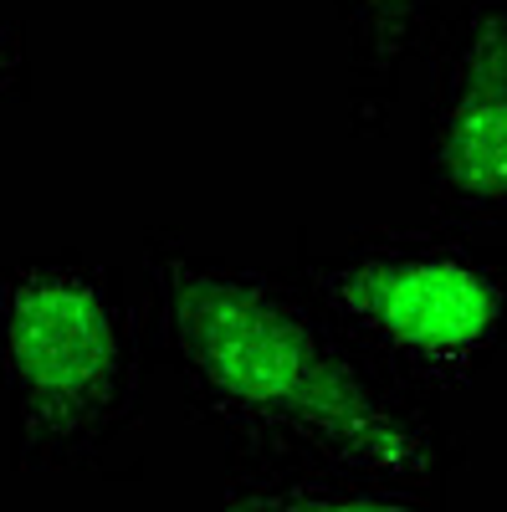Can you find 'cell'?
Instances as JSON below:
<instances>
[{
  "mask_svg": "<svg viewBox=\"0 0 507 512\" xmlns=\"http://www.w3.org/2000/svg\"><path fill=\"white\" fill-rule=\"evenodd\" d=\"M349 47V134L379 139L395 118L400 82L436 31V0H328Z\"/></svg>",
  "mask_w": 507,
  "mask_h": 512,
  "instance_id": "5b68a950",
  "label": "cell"
},
{
  "mask_svg": "<svg viewBox=\"0 0 507 512\" xmlns=\"http://www.w3.org/2000/svg\"><path fill=\"white\" fill-rule=\"evenodd\" d=\"M144 338L231 472H364L451 487L467 451L441 400L405 390L308 287L180 231H144Z\"/></svg>",
  "mask_w": 507,
  "mask_h": 512,
  "instance_id": "6da1fadb",
  "label": "cell"
},
{
  "mask_svg": "<svg viewBox=\"0 0 507 512\" xmlns=\"http://www.w3.org/2000/svg\"><path fill=\"white\" fill-rule=\"evenodd\" d=\"M144 303L77 246L0 267V405L26 477L108 472L144 420Z\"/></svg>",
  "mask_w": 507,
  "mask_h": 512,
  "instance_id": "7a4b0ae2",
  "label": "cell"
},
{
  "mask_svg": "<svg viewBox=\"0 0 507 512\" xmlns=\"http://www.w3.org/2000/svg\"><path fill=\"white\" fill-rule=\"evenodd\" d=\"M31 93V57L21 21L0 16V103H26Z\"/></svg>",
  "mask_w": 507,
  "mask_h": 512,
  "instance_id": "52a82bcc",
  "label": "cell"
},
{
  "mask_svg": "<svg viewBox=\"0 0 507 512\" xmlns=\"http://www.w3.org/2000/svg\"><path fill=\"white\" fill-rule=\"evenodd\" d=\"M420 190L441 221L507 231V0H461L436 41Z\"/></svg>",
  "mask_w": 507,
  "mask_h": 512,
  "instance_id": "277c9868",
  "label": "cell"
},
{
  "mask_svg": "<svg viewBox=\"0 0 507 512\" xmlns=\"http://www.w3.org/2000/svg\"><path fill=\"white\" fill-rule=\"evenodd\" d=\"M292 277L415 395H451L507 349V241L456 221L369 226L328 251L298 236Z\"/></svg>",
  "mask_w": 507,
  "mask_h": 512,
  "instance_id": "3957f363",
  "label": "cell"
},
{
  "mask_svg": "<svg viewBox=\"0 0 507 512\" xmlns=\"http://www.w3.org/2000/svg\"><path fill=\"white\" fill-rule=\"evenodd\" d=\"M180 512H461L446 487L364 472H231Z\"/></svg>",
  "mask_w": 507,
  "mask_h": 512,
  "instance_id": "8992f818",
  "label": "cell"
}]
</instances>
